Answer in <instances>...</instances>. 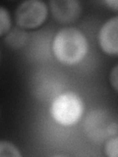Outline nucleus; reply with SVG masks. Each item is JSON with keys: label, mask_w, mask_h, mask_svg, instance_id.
I'll return each instance as SVG.
<instances>
[{"label": "nucleus", "mask_w": 118, "mask_h": 157, "mask_svg": "<svg viewBox=\"0 0 118 157\" xmlns=\"http://www.w3.org/2000/svg\"><path fill=\"white\" fill-rule=\"evenodd\" d=\"M54 19L61 24H69L80 17L81 4L76 0H53L49 2Z\"/></svg>", "instance_id": "5"}, {"label": "nucleus", "mask_w": 118, "mask_h": 157, "mask_svg": "<svg viewBox=\"0 0 118 157\" xmlns=\"http://www.w3.org/2000/svg\"><path fill=\"white\" fill-rule=\"evenodd\" d=\"M117 70H118V67L115 66L114 68H113V70L110 74V83L112 85L115 91L118 90V87H117Z\"/></svg>", "instance_id": "11"}, {"label": "nucleus", "mask_w": 118, "mask_h": 157, "mask_svg": "<svg viewBox=\"0 0 118 157\" xmlns=\"http://www.w3.org/2000/svg\"><path fill=\"white\" fill-rule=\"evenodd\" d=\"M47 17L46 4L39 0H28L19 5L15 19L21 28L33 29L41 26Z\"/></svg>", "instance_id": "3"}, {"label": "nucleus", "mask_w": 118, "mask_h": 157, "mask_svg": "<svg viewBox=\"0 0 118 157\" xmlns=\"http://www.w3.org/2000/svg\"><path fill=\"white\" fill-rule=\"evenodd\" d=\"M117 142L118 137L117 136H114L112 137H109V140L105 144V153L109 157H117Z\"/></svg>", "instance_id": "10"}, {"label": "nucleus", "mask_w": 118, "mask_h": 157, "mask_svg": "<svg viewBox=\"0 0 118 157\" xmlns=\"http://www.w3.org/2000/svg\"><path fill=\"white\" fill-rule=\"evenodd\" d=\"M83 113V102L74 92H64L54 99L51 115L57 123L71 126L80 119Z\"/></svg>", "instance_id": "2"}, {"label": "nucleus", "mask_w": 118, "mask_h": 157, "mask_svg": "<svg viewBox=\"0 0 118 157\" xmlns=\"http://www.w3.org/2000/svg\"><path fill=\"white\" fill-rule=\"evenodd\" d=\"M55 57L65 65H76L88 52V41L76 28H66L59 32L52 43Z\"/></svg>", "instance_id": "1"}, {"label": "nucleus", "mask_w": 118, "mask_h": 157, "mask_svg": "<svg viewBox=\"0 0 118 157\" xmlns=\"http://www.w3.org/2000/svg\"><path fill=\"white\" fill-rule=\"evenodd\" d=\"M86 132L92 140L101 141L117 135V123L101 112H92L86 120Z\"/></svg>", "instance_id": "4"}, {"label": "nucleus", "mask_w": 118, "mask_h": 157, "mask_svg": "<svg viewBox=\"0 0 118 157\" xmlns=\"http://www.w3.org/2000/svg\"><path fill=\"white\" fill-rule=\"evenodd\" d=\"M11 27L10 14L4 7L0 6V36L6 33Z\"/></svg>", "instance_id": "9"}, {"label": "nucleus", "mask_w": 118, "mask_h": 157, "mask_svg": "<svg viewBox=\"0 0 118 157\" xmlns=\"http://www.w3.org/2000/svg\"><path fill=\"white\" fill-rule=\"evenodd\" d=\"M0 156L21 157L22 154L16 145L6 140H0Z\"/></svg>", "instance_id": "8"}, {"label": "nucleus", "mask_w": 118, "mask_h": 157, "mask_svg": "<svg viewBox=\"0 0 118 157\" xmlns=\"http://www.w3.org/2000/svg\"><path fill=\"white\" fill-rule=\"evenodd\" d=\"M28 39V33L21 29H13L7 34L5 41L12 48H21Z\"/></svg>", "instance_id": "7"}, {"label": "nucleus", "mask_w": 118, "mask_h": 157, "mask_svg": "<svg viewBox=\"0 0 118 157\" xmlns=\"http://www.w3.org/2000/svg\"><path fill=\"white\" fill-rule=\"evenodd\" d=\"M117 31H118V18L114 17L105 22L100 29L98 40L102 50L110 55H117L118 42H117Z\"/></svg>", "instance_id": "6"}, {"label": "nucleus", "mask_w": 118, "mask_h": 157, "mask_svg": "<svg viewBox=\"0 0 118 157\" xmlns=\"http://www.w3.org/2000/svg\"><path fill=\"white\" fill-rule=\"evenodd\" d=\"M104 3L106 5H108V6H109L110 8H113V10L117 11V5H118V3H117L116 0H110V1H105Z\"/></svg>", "instance_id": "12"}]
</instances>
